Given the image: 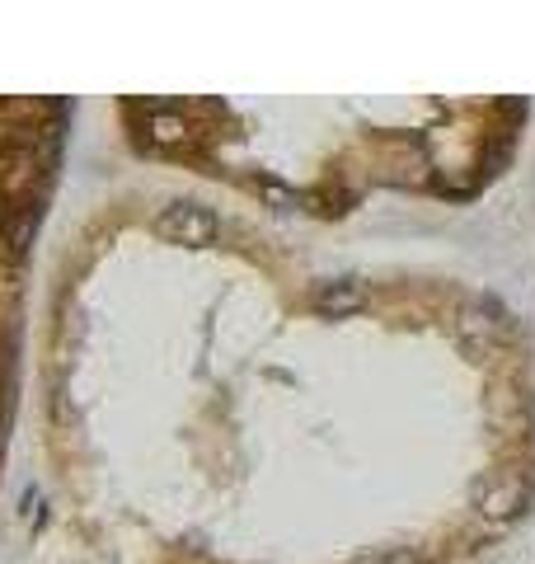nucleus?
Instances as JSON below:
<instances>
[{
	"instance_id": "7ed1b4c3",
	"label": "nucleus",
	"mask_w": 535,
	"mask_h": 564,
	"mask_svg": "<svg viewBox=\"0 0 535 564\" xmlns=\"http://www.w3.org/2000/svg\"><path fill=\"white\" fill-rule=\"evenodd\" d=\"M531 499V485L522 480V475H507V480H498L493 489H484V499H479V508H484L489 518H516Z\"/></svg>"
},
{
	"instance_id": "423d86ee",
	"label": "nucleus",
	"mask_w": 535,
	"mask_h": 564,
	"mask_svg": "<svg viewBox=\"0 0 535 564\" xmlns=\"http://www.w3.org/2000/svg\"><path fill=\"white\" fill-rule=\"evenodd\" d=\"M381 564H427V560H423L418 551H390Z\"/></svg>"
},
{
	"instance_id": "20e7f679",
	"label": "nucleus",
	"mask_w": 535,
	"mask_h": 564,
	"mask_svg": "<svg viewBox=\"0 0 535 564\" xmlns=\"http://www.w3.org/2000/svg\"><path fill=\"white\" fill-rule=\"evenodd\" d=\"M146 137L155 141V147H170V151H178V147H193V137H198V128L184 118V113H155L151 122H146Z\"/></svg>"
},
{
	"instance_id": "f03ea898",
	"label": "nucleus",
	"mask_w": 535,
	"mask_h": 564,
	"mask_svg": "<svg viewBox=\"0 0 535 564\" xmlns=\"http://www.w3.org/2000/svg\"><path fill=\"white\" fill-rule=\"evenodd\" d=\"M367 306V288L357 278H334L315 292V311L329 315V321H343V315H357Z\"/></svg>"
},
{
	"instance_id": "39448f33",
	"label": "nucleus",
	"mask_w": 535,
	"mask_h": 564,
	"mask_svg": "<svg viewBox=\"0 0 535 564\" xmlns=\"http://www.w3.org/2000/svg\"><path fill=\"white\" fill-rule=\"evenodd\" d=\"M263 198L273 203V207H282V212L301 207V193H296V188H277V184H263Z\"/></svg>"
},
{
	"instance_id": "f257e3e1",
	"label": "nucleus",
	"mask_w": 535,
	"mask_h": 564,
	"mask_svg": "<svg viewBox=\"0 0 535 564\" xmlns=\"http://www.w3.org/2000/svg\"><path fill=\"white\" fill-rule=\"evenodd\" d=\"M155 236H165L174 245H207L217 236V212L203 203H170L155 217Z\"/></svg>"
}]
</instances>
